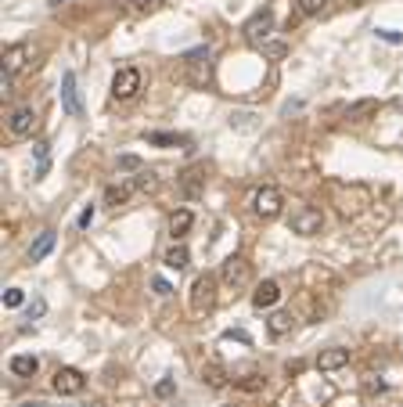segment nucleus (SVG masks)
<instances>
[{"label":"nucleus","instance_id":"nucleus-1","mask_svg":"<svg viewBox=\"0 0 403 407\" xmlns=\"http://www.w3.org/2000/svg\"><path fill=\"white\" fill-rule=\"evenodd\" d=\"M216 306V274H198L191 285V310L195 314H209Z\"/></svg>","mask_w":403,"mask_h":407},{"label":"nucleus","instance_id":"nucleus-2","mask_svg":"<svg viewBox=\"0 0 403 407\" xmlns=\"http://www.w3.org/2000/svg\"><path fill=\"white\" fill-rule=\"evenodd\" d=\"M220 278L227 281L231 289H249L252 285V263L245 256H227V260H223Z\"/></svg>","mask_w":403,"mask_h":407},{"label":"nucleus","instance_id":"nucleus-3","mask_svg":"<svg viewBox=\"0 0 403 407\" xmlns=\"http://www.w3.org/2000/svg\"><path fill=\"white\" fill-rule=\"evenodd\" d=\"M51 386H54L58 397H79L87 389V379H83V371H79V368H58Z\"/></svg>","mask_w":403,"mask_h":407},{"label":"nucleus","instance_id":"nucleus-4","mask_svg":"<svg viewBox=\"0 0 403 407\" xmlns=\"http://www.w3.org/2000/svg\"><path fill=\"white\" fill-rule=\"evenodd\" d=\"M137 90H141V69L126 65V69H119L116 76H112V98L116 101H130Z\"/></svg>","mask_w":403,"mask_h":407},{"label":"nucleus","instance_id":"nucleus-5","mask_svg":"<svg viewBox=\"0 0 403 407\" xmlns=\"http://www.w3.org/2000/svg\"><path fill=\"white\" fill-rule=\"evenodd\" d=\"M320 227H324V213L313 209V206H299L292 213V231L302 234V238H313V234H320Z\"/></svg>","mask_w":403,"mask_h":407},{"label":"nucleus","instance_id":"nucleus-6","mask_svg":"<svg viewBox=\"0 0 403 407\" xmlns=\"http://www.w3.org/2000/svg\"><path fill=\"white\" fill-rule=\"evenodd\" d=\"M281 206H285V198H281L278 187H260L252 198V209H256V216H263V220H278Z\"/></svg>","mask_w":403,"mask_h":407},{"label":"nucleus","instance_id":"nucleus-7","mask_svg":"<svg viewBox=\"0 0 403 407\" xmlns=\"http://www.w3.org/2000/svg\"><path fill=\"white\" fill-rule=\"evenodd\" d=\"M29 58H33V47L29 43H11V47H4V69H0V76H11L14 72H22L25 65H29Z\"/></svg>","mask_w":403,"mask_h":407},{"label":"nucleus","instance_id":"nucleus-8","mask_svg":"<svg viewBox=\"0 0 403 407\" xmlns=\"http://www.w3.org/2000/svg\"><path fill=\"white\" fill-rule=\"evenodd\" d=\"M241 33H245L249 43H263V40L273 33V11H256L252 19L245 22V29H241Z\"/></svg>","mask_w":403,"mask_h":407},{"label":"nucleus","instance_id":"nucleus-9","mask_svg":"<svg viewBox=\"0 0 403 407\" xmlns=\"http://www.w3.org/2000/svg\"><path fill=\"white\" fill-rule=\"evenodd\" d=\"M61 108H65V116H72V119L83 116L79 90H76V72H65V76H61Z\"/></svg>","mask_w":403,"mask_h":407},{"label":"nucleus","instance_id":"nucleus-10","mask_svg":"<svg viewBox=\"0 0 403 407\" xmlns=\"http://www.w3.org/2000/svg\"><path fill=\"white\" fill-rule=\"evenodd\" d=\"M176 184H180L184 198H198V195L205 191V166H187Z\"/></svg>","mask_w":403,"mask_h":407},{"label":"nucleus","instance_id":"nucleus-11","mask_svg":"<svg viewBox=\"0 0 403 407\" xmlns=\"http://www.w3.org/2000/svg\"><path fill=\"white\" fill-rule=\"evenodd\" d=\"M8 130H11V137H29L37 130V112L33 108H14L8 119Z\"/></svg>","mask_w":403,"mask_h":407},{"label":"nucleus","instance_id":"nucleus-12","mask_svg":"<svg viewBox=\"0 0 403 407\" xmlns=\"http://www.w3.org/2000/svg\"><path fill=\"white\" fill-rule=\"evenodd\" d=\"M278 300H281V285H278V281H260L256 292H252V306L256 310H270Z\"/></svg>","mask_w":403,"mask_h":407},{"label":"nucleus","instance_id":"nucleus-13","mask_svg":"<svg viewBox=\"0 0 403 407\" xmlns=\"http://www.w3.org/2000/svg\"><path fill=\"white\" fill-rule=\"evenodd\" d=\"M346 364H349V350H338V346L320 350V357H317V371H338Z\"/></svg>","mask_w":403,"mask_h":407},{"label":"nucleus","instance_id":"nucleus-14","mask_svg":"<svg viewBox=\"0 0 403 407\" xmlns=\"http://www.w3.org/2000/svg\"><path fill=\"white\" fill-rule=\"evenodd\" d=\"M378 112V101L375 98H360V101H353L349 108H346V119L349 123H364L367 116H375Z\"/></svg>","mask_w":403,"mask_h":407},{"label":"nucleus","instance_id":"nucleus-15","mask_svg":"<svg viewBox=\"0 0 403 407\" xmlns=\"http://www.w3.org/2000/svg\"><path fill=\"white\" fill-rule=\"evenodd\" d=\"M11 371L19 375V379H33V375L40 371V361L33 353H19V357H11Z\"/></svg>","mask_w":403,"mask_h":407},{"label":"nucleus","instance_id":"nucleus-16","mask_svg":"<svg viewBox=\"0 0 403 407\" xmlns=\"http://www.w3.org/2000/svg\"><path fill=\"white\" fill-rule=\"evenodd\" d=\"M267 332H270L273 339L288 335V332H292V314H285V310H273L270 321H267Z\"/></svg>","mask_w":403,"mask_h":407},{"label":"nucleus","instance_id":"nucleus-17","mask_svg":"<svg viewBox=\"0 0 403 407\" xmlns=\"http://www.w3.org/2000/svg\"><path fill=\"white\" fill-rule=\"evenodd\" d=\"M191 224H195V213H191V209H176L169 216V234H173V238H180V234L191 231Z\"/></svg>","mask_w":403,"mask_h":407},{"label":"nucleus","instance_id":"nucleus-18","mask_svg":"<svg viewBox=\"0 0 403 407\" xmlns=\"http://www.w3.org/2000/svg\"><path fill=\"white\" fill-rule=\"evenodd\" d=\"M51 249H54V231H43L40 238H37V245L29 249V263H40L47 253H51Z\"/></svg>","mask_w":403,"mask_h":407},{"label":"nucleus","instance_id":"nucleus-19","mask_svg":"<svg viewBox=\"0 0 403 407\" xmlns=\"http://www.w3.org/2000/svg\"><path fill=\"white\" fill-rule=\"evenodd\" d=\"M134 184H108L105 187V206H123L126 198H130Z\"/></svg>","mask_w":403,"mask_h":407},{"label":"nucleus","instance_id":"nucleus-20","mask_svg":"<svg viewBox=\"0 0 403 407\" xmlns=\"http://www.w3.org/2000/svg\"><path fill=\"white\" fill-rule=\"evenodd\" d=\"M187 260H191V256H187V249H184V245H173L169 253L163 256V263H166L169 271H184V267H187Z\"/></svg>","mask_w":403,"mask_h":407},{"label":"nucleus","instance_id":"nucleus-21","mask_svg":"<svg viewBox=\"0 0 403 407\" xmlns=\"http://www.w3.org/2000/svg\"><path fill=\"white\" fill-rule=\"evenodd\" d=\"M144 140H148V145H163V148L187 145V140H184V137H176V134H144Z\"/></svg>","mask_w":403,"mask_h":407},{"label":"nucleus","instance_id":"nucleus-22","mask_svg":"<svg viewBox=\"0 0 403 407\" xmlns=\"http://www.w3.org/2000/svg\"><path fill=\"white\" fill-rule=\"evenodd\" d=\"M202 379H205L209 386H216V389H220V386H227V371H223L220 364H209V368L202 371Z\"/></svg>","mask_w":403,"mask_h":407},{"label":"nucleus","instance_id":"nucleus-23","mask_svg":"<svg viewBox=\"0 0 403 407\" xmlns=\"http://www.w3.org/2000/svg\"><path fill=\"white\" fill-rule=\"evenodd\" d=\"M155 174H152V169H141V174H137V180H134V187H137V191H155Z\"/></svg>","mask_w":403,"mask_h":407},{"label":"nucleus","instance_id":"nucleus-24","mask_svg":"<svg viewBox=\"0 0 403 407\" xmlns=\"http://www.w3.org/2000/svg\"><path fill=\"white\" fill-rule=\"evenodd\" d=\"M328 8V0H299V11L302 14H320Z\"/></svg>","mask_w":403,"mask_h":407},{"label":"nucleus","instance_id":"nucleus-25","mask_svg":"<svg viewBox=\"0 0 403 407\" xmlns=\"http://www.w3.org/2000/svg\"><path fill=\"white\" fill-rule=\"evenodd\" d=\"M22 303H25L22 289H8V292H4V306H22Z\"/></svg>","mask_w":403,"mask_h":407},{"label":"nucleus","instance_id":"nucleus-26","mask_svg":"<svg viewBox=\"0 0 403 407\" xmlns=\"http://www.w3.org/2000/svg\"><path fill=\"white\" fill-rule=\"evenodd\" d=\"M134 8L137 11H158V8H163V0H134Z\"/></svg>","mask_w":403,"mask_h":407},{"label":"nucleus","instance_id":"nucleus-27","mask_svg":"<svg viewBox=\"0 0 403 407\" xmlns=\"http://www.w3.org/2000/svg\"><path fill=\"white\" fill-rule=\"evenodd\" d=\"M378 40H385V43H403V33H393V29H378Z\"/></svg>","mask_w":403,"mask_h":407},{"label":"nucleus","instance_id":"nucleus-28","mask_svg":"<svg viewBox=\"0 0 403 407\" xmlns=\"http://www.w3.org/2000/svg\"><path fill=\"white\" fill-rule=\"evenodd\" d=\"M241 389H252V393H256V389H263V379H260V375H249V379L245 382H238Z\"/></svg>","mask_w":403,"mask_h":407},{"label":"nucleus","instance_id":"nucleus-29","mask_svg":"<svg viewBox=\"0 0 403 407\" xmlns=\"http://www.w3.org/2000/svg\"><path fill=\"white\" fill-rule=\"evenodd\" d=\"M364 389H367L371 397H375V393H385V382H382V379H367V382H364Z\"/></svg>","mask_w":403,"mask_h":407},{"label":"nucleus","instance_id":"nucleus-30","mask_svg":"<svg viewBox=\"0 0 403 407\" xmlns=\"http://www.w3.org/2000/svg\"><path fill=\"white\" fill-rule=\"evenodd\" d=\"M155 397H173V379H163L155 386Z\"/></svg>","mask_w":403,"mask_h":407},{"label":"nucleus","instance_id":"nucleus-31","mask_svg":"<svg viewBox=\"0 0 403 407\" xmlns=\"http://www.w3.org/2000/svg\"><path fill=\"white\" fill-rule=\"evenodd\" d=\"M119 166H123V169H141V159H137V155H123Z\"/></svg>","mask_w":403,"mask_h":407},{"label":"nucleus","instance_id":"nucleus-32","mask_svg":"<svg viewBox=\"0 0 403 407\" xmlns=\"http://www.w3.org/2000/svg\"><path fill=\"white\" fill-rule=\"evenodd\" d=\"M90 224H94V206H87L83 213H79V227H83V231H87Z\"/></svg>","mask_w":403,"mask_h":407},{"label":"nucleus","instance_id":"nucleus-33","mask_svg":"<svg viewBox=\"0 0 403 407\" xmlns=\"http://www.w3.org/2000/svg\"><path fill=\"white\" fill-rule=\"evenodd\" d=\"M25 310H29V317H40L43 310H47V303H43V300H33V303H29Z\"/></svg>","mask_w":403,"mask_h":407},{"label":"nucleus","instance_id":"nucleus-34","mask_svg":"<svg viewBox=\"0 0 403 407\" xmlns=\"http://www.w3.org/2000/svg\"><path fill=\"white\" fill-rule=\"evenodd\" d=\"M263 51H267L270 58H281V54L288 51V47H285V43H267V47H263Z\"/></svg>","mask_w":403,"mask_h":407},{"label":"nucleus","instance_id":"nucleus-35","mask_svg":"<svg viewBox=\"0 0 403 407\" xmlns=\"http://www.w3.org/2000/svg\"><path fill=\"white\" fill-rule=\"evenodd\" d=\"M152 285H155V292H158V295H169V292H173V289H169V281H163V278H155Z\"/></svg>","mask_w":403,"mask_h":407},{"label":"nucleus","instance_id":"nucleus-36","mask_svg":"<svg viewBox=\"0 0 403 407\" xmlns=\"http://www.w3.org/2000/svg\"><path fill=\"white\" fill-rule=\"evenodd\" d=\"M346 4H349V8H364V4H367V0H346Z\"/></svg>","mask_w":403,"mask_h":407},{"label":"nucleus","instance_id":"nucleus-37","mask_svg":"<svg viewBox=\"0 0 403 407\" xmlns=\"http://www.w3.org/2000/svg\"><path fill=\"white\" fill-rule=\"evenodd\" d=\"M83 407H105L101 400H90V404H83Z\"/></svg>","mask_w":403,"mask_h":407},{"label":"nucleus","instance_id":"nucleus-38","mask_svg":"<svg viewBox=\"0 0 403 407\" xmlns=\"http://www.w3.org/2000/svg\"><path fill=\"white\" fill-rule=\"evenodd\" d=\"M47 4H54V8H58V4H65V0H47Z\"/></svg>","mask_w":403,"mask_h":407}]
</instances>
